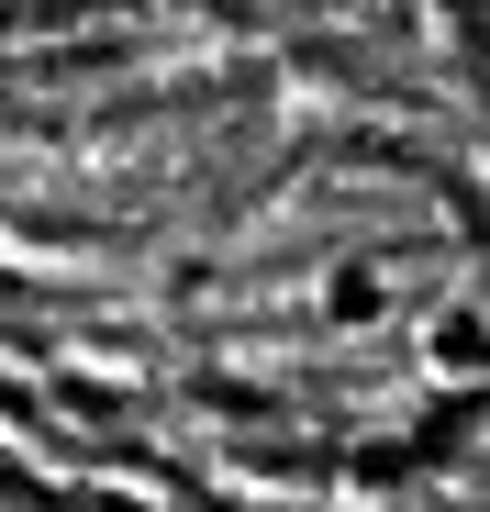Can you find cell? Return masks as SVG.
<instances>
[{"instance_id":"cell-2","label":"cell","mask_w":490,"mask_h":512,"mask_svg":"<svg viewBox=\"0 0 490 512\" xmlns=\"http://www.w3.org/2000/svg\"><path fill=\"white\" fill-rule=\"evenodd\" d=\"M379 312H390V279L368 268V256H346V268L323 279V323H346V334H357V323H379Z\"/></svg>"},{"instance_id":"cell-1","label":"cell","mask_w":490,"mask_h":512,"mask_svg":"<svg viewBox=\"0 0 490 512\" xmlns=\"http://www.w3.org/2000/svg\"><path fill=\"white\" fill-rule=\"evenodd\" d=\"M413 357H424V379H435V390L490 379V301H435V312H424V334H413Z\"/></svg>"}]
</instances>
